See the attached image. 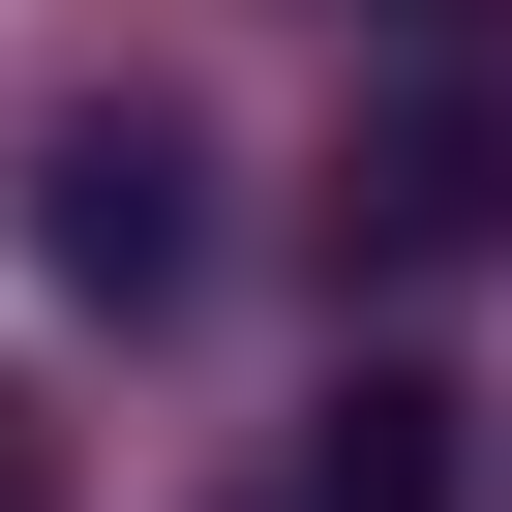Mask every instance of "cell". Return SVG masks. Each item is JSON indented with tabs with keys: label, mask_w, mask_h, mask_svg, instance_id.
Segmentation results:
<instances>
[{
	"label": "cell",
	"mask_w": 512,
	"mask_h": 512,
	"mask_svg": "<svg viewBox=\"0 0 512 512\" xmlns=\"http://www.w3.org/2000/svg\"><path fill=\"white\" fill-rule=\"evenodd\" d=\"M31 241H61L91 302H181V151H151V121H61V211H31Z\"/></svg>",
	"instance_id": "obj_1"
},
{
	"label": "cell",
	"mask_w": 512,
	"mask_h": 512,
	"mask_svg": "<svg viewBox=\"0 0 512 512\" xmlns=\"http://www.w3.org/2000/svg\"><path fill=\"white\" fill-rule=\"evenodd\" d=\"M0 512H31V422H0Z\"/></svg>",
	"instance_id": "obj_3"
},
{
	"label": "cell",
	"mask_w": 512,
	"mask_h": 512,
	"mask_svg": "<svg viewBox=\"0 0 512 512\" xmlns=\"http://www.w3.org/2000/svg\"><path fill=\"white\" fill-rule=\"evenodd\" d=\"M302 512H452V392H422V362H362V392H332V452H302Z\"/></svg>",
	"instance_id": "obj_2"
},
{
	"label": "cell",
	"mask_w": 512,
	"mask_h": 512,
	"mask_svg": "<svg viewBox=\"0 0 512 512\" xmlns=\"http://www.w3.org/2000/svg\"><path fill=\"white\" fill-rule=\"evenodd\" d=\"M422 31H452V0H422Z\"/></svg>",
	"instance_id": "obj_4"
}]
</instances>
